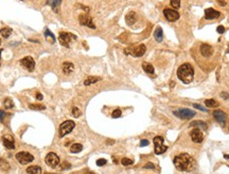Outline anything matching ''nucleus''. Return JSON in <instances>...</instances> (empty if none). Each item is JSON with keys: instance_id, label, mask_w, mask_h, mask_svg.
I'll list each match as a JSON object with an SVG mask.
<instances>
[{"instance_id": "10", "label": "nucleus", "mask_w": 229, "mask_h": 174, "mask_svg": "<svg viewBox=\"0 0 229 174\" xmlns=\"http://www.w3.org/2000/svg\"><path fill=\"white\" fill-rule=\"evenodd\" d=\"M79 21L82 25H86L90 29H96V25L92 23V18L88 16L87 14H82L79 16Z\"/></svg>"}, {"instance_id": "32", "label": "nucleus", "mask_w": 229, "mask_h": 174, "mask_svg": "<svg viewBox=\"0 0 229 174\" xmlns=\"http://www.w3.org/2000/svg\"><path fill=\"white\" fill-rule=\"evenodd\" d=\"M3 104H4L5 108L7 109H10V108H13V107H14V103H13V101L11 100L10 98L5 99L4 102H3Z\"/></svg>"}, {"instance_id": "6", "label": "nucleus", "mask_w": 229, "mask_h": 174, "mask_svg": "<svg viewBox=\"0 0 229 174\" xmlns=\"http://www.w3.org/2000/svg\"><path fill=\"white\" fill-rule=\"evenodd\" d=\"M76 126V123L71 120H67V121L63 122V123L60 125V136L64 137L66 135H68L69 133L72 132V130L74 129Z\"/></svg>"}, {"instance_id": "37", "label": "nucleus", "mask_w": 229, "mask_h": 174, "mask_svg": "<svg viewBox=\"0 0 229 174\" xmlns=\"http://www.w3.org/2000/svg\"><path fill=\"white\" fill-rule=\"evenodd\" d=\"M107 164V160L106 159H104V158H100V159H98L97 160V166H99V167H102V166H104V165H106Z\"/></svg>"}, {"instance_id": "48", "label": "nucleus", "mask_w": 229, "mask_h": 174, "mask_svg": "<svg viewBox=\"0 0 229 174\" xmlns=\"http://www.w3.org/2000/svg\"><path fill=\"white\" fill-rule=\"evenodd\" d=\"M2 49H0V61H1V53H2ZM0 65H1V64H0Z\"/></svg>"}, {"instance_id": "24", "label": "nucleus", "mask_w": 229, "mask_h": 174, "mask_svg": "<svg viewBox=\"0 0 229 174\" xmlns=\"http://www.w3.org/2000/svg\"><path fill=\"white\" fill-rule=\"evenodd\" d=\"M60 2H62V0H48L47 1V4L50 5L54 12H57V8L58 5L60 4Z\"/></svg>"}, {"instance_id": "38", "label": "nucleus", "mask_w": 229, "mask_h": 174, "mask_svg": "<svg viewBox=\"0 0 229 174\" xmlns=\"http://www.w3.org/2000/svg\"><path fill=\"white\" fill-rule=\"evenodd\" d=\"M193 107L194 108H196V109H199V111H207V108L206 107H204V106H201V104H193Z\"/></svg>"}, {"instance_id": "51", "label": "nucleus", "mask_w": 229, "mask_h": 174, "mask_svg": "<svg viewBox=\"0 0 229 174\" xmlns=\"http://www.w3.org/2000/svg\"><path fill=\"white\" fill-rule=\"evenodd\" d=\"M0 45H1V39H0Z\"/></svg>"}, {"instance_id": "7", "label": "nucleus", "mask_w": 229, "mask_h": 174, "mask_svg": "<svg viewBox=\"0 0 229 174\" xmlns=\"http://www.w3.org/2000/svg\"><path fill=\"white\" fill-rule=\"evenodd\" d=\"M76 39V36L68 32H60V36H58V41H60V45H63L64 47H69V44Z\"/></svg>"}, {"instance_id": "46", "label": "nucleus", "mask_w": 229, "mask_h": 174, "mask_svg": "<svg viewBox=\"0 0 229 174\" xmlns=\"http://www.w3.org/2000/svg\"><path fill=\"white\" fill-rule=\"evenodd\" d=\"M224 158L229 159V155H228V154H224Z\"/></svg>"}, {"instance_id": "47", "label": "nucleus", "mask_w": 229, "mask_h": 174, "mask_svg": "<svg viewBox=\"0 0 229 174\" xmlns=\"http://www.w3.org/2000/svg\"><path fill=\"white\" fill-rule=\"evenodd\" d=\"M113 140H109V141H107V144H113Z\"/></svg>"}, {"instance_id": "27", "label": "nucleus", "mask_w": 229, "mask_h": 174, "mask_svg": "<svg viewBox=\"0 0 229 174\" xmlns=\"http://www.w3.org/2000/svg\"><path fill=\"white\" fill-rule=\"evenodd\" d=\"M142 68H143V70L145 71L146 73H150V74L154 73V67H153V65H151L150 63L144 62V63L142 64Z\"/></svg>"}, {"instance_id": "41", "label": "nucleus", "mask_w": 229, "mask_h": 174, "mask_svg": "<svg viewBox=\"0 0 229 174\" xmlns=\"http://www.w3.org/2000/svg\"><path fill=\"white\" fill-rule=\"evenodd\" d=\"M155 168V166H154V164H152V162H148V164L144 166V169H154Z\"/></svg>"}, {"instance_id": "35", "label": "nucleus", "mask_w": 229, "mask_h": 174, "mask_svg": "<svg viewBox=\"0 0 229 174\" xmlns=\"http://www.w3.org/2000/svg\"><path fill=\"white\" fill-rule=\"evenodd\" d=\"M72 116L74 118H79L81 116V111L78 108V107H73L72 108Z\"/></svg>"}, {"instance_id": "49", "label": "nucleus", "mask_w": 229, "mask_h": 174, "mask_svg": "<svg viewBox=\"0 0 229 174\" xmlns=\"http://www.w3.org/2000/svg\"><path fill=\"white\" fill-rule=\"evenodd\" d=\"M87 174H95V173H92V172H88Z\"/></svg>"}, {"instance_id": "18", "label": "nucleus", "mask_w": 229, "mask_h": 174, "mask_svg": "<svg viewBox=\"0 0 229 174\" xmlns=\"http://www.w3.org/2000/svg\"><path fill=\"white\" fill-rule=\"evenodd\" d=\"M125 21H126V23H127L129 25H133L134 23L137 21L136 13L134 12V11H131V12L127 13V14H126V16H125Z\"/></svg>"}, {"instance_id": "26", "label": "nucleus", "mask_w": 229, "mask_h": 174, "mask_svg": "<svg viewBox=\"0 0 229 174\" xmlns=\"http://www.w3.org/2000/svg\"><path fill=\"white\" fill-rule=\"evenodd\" d=\"M12 32H13V30L11 28H9V27H5V28H2L0 30V34H1V36H3L4 38H8L9 36H11Z\"/></svg>"}, {"instance_id": "43", "label": "nucleus", "mask_w": 229, "mask_h": 174, "mask_svg": "<svg viewBox=\"0 0 229 174\" xmlns=\"http://www.w3.org/2000/svg\"><path fill=\"white\" fill-rule=\"evenodd\" d=\"M150 142H149V140H146V139H142L140 141V146H148Z\"/></svg>"}, {"instance_id": "8", "label": "nucleus", "mask_w": 229, "mask_h": 174, "mask_svg": "<svg viewBox=\"0 0 229 174\" xmlns=\"http://www.w3.org/2000/svg\"><path fill=\"white\" fill-rule=\"evenodd\" d=\"M45 162L49 167H51V168L54 169V168H57L58 165H60V157L55 153L50 152V153L47 154V156L45 158Z\"/></svg>"}, {"instance_id": "5", "label": "nucleus", "mask_w": 229, "mask_h": 174, "mask_svg": "<svg viewBox=\"0 0 229 174\" xmlns=\"http://www.w3.org/2000/svg\"><path fill=\"white\" fill-rule=\"evenodd\" d=\"M174 115L180 119H184V120H189V119L193 118L196 115V113L189 108H179L174 111Z\"/></svg>"}, {"instance_id": "30", "label": "nucleus", "mask_w": 229, "mask_h": 174, "mask_svg": "<svg viewBox=\"0 0 229 174\" xmlns=\"http://www.w3.org/2000/svg\"><path fill=\"white\" fill-rule=\"evenodd\" d=\"M0 168L3 170V171H8L9 169H10V165H9V162L5 160V159L1 158L0 159Z\"/></svg>"}, {"instance_id": "33", "label": "nucleus", "mask_w": 229, "mask_h": 174, "mask_svg": "<svg viewBox=\"0 0 229 174\" xmlns=\"http://www.w3.org/2000/svg\"><path fill=\"white\" fill-rule=\"evenodd\" d=\"M121 164L123 165V166H131V165L134 164V162L132 159H129V158H126V157H124V158H122V160H121Z\"/></svg>"}, {"instance_id": "28", "label": "nucleus", "mask_w": 229, "mask_h": 174, "mask_svg": "<svg viewBox=\"0 0 229 174\" xmlns=\"http://www.w3.org/2000/svg\"><path fill=\"white\" fill-rule=\"evenodd\" d=\"M83 150V146L81 143H74L70 146V152L71 153H80Z\"/></svg>"}, {"instance_id": "1", "label": "nucleus", "mask_w": 229, "mask_h": 174, "mask_svg": "<svg viewBox=\"0 0 229 174\" xmlns=\"http://www.w3.org/2000/svg\"><path fill=\"white\" fill-rule=\"evenodd\" d=\"M174 166L179 171H191L195 167V160L193 157L188 153H181L177 156L174 157Z\"/></svg>"}, {"instance_id": "15", "label": "nucleus", "mask_w": 229, "mask_h": 174, "mask_svg": "<svg viewBox=\"0 0 229 174\" xmlns=\"http://www.w3.org/2000/svg\"><path fill=\"white\" fill-rule=\"evenodd\" d=\"M2 142H3V146L8 150L15 149V141H14V138L11 135H4L2 137Z\"/></svg>"}, {"instance_id": "23", "label": "nucleus", "mask_w": 229, "mask_h": 174, "mask_svg": "<svg viewBox=\"0 0 229 174\" xmlns=\"http://www.w3.org/2000/svg\"><path fill=\"white\" fill-rule=\"evenodd\" d=\"M190 126H196L197 129L199 127V130H207V124L205 123V121H201V120L192 121L191 123H190Z\"/></svg>"}, {"instance_id": "45", "label": "nucleus", "mask_w": 229, "mask_h": 174, "mask_svg": "<svg viewBox=\"0 0 229 174\" xmlns=\"http://www.w3.org/2000/svg\"><path fill=\"white\" fill-rule=\"evenodd\" d=\"M36 99L37 100H43V95L41 93H36Z\"/></svg>"}, {"instance_id": "9", "label": "nucleus", "mask_w": 229, "mask_h": 174, "mask_svg": "<svg viewBox=\"0 0 229 174\" xmlns=\"http://www.w3.org/2000/svg\"><path fill=\"white\" fill-rule=\"evenodd\" d=\"M16 159L21 165H27L34 160V156L29 152H19V153L16 154Z\"/></svg>"}, {"instance_id": "44", "label": "nucleus", "mask_w": 229, "mask_h": 174, "mask_svg": "<svg viewBox=\"0 0 229 174\" xmlns=\"http://www.w3.org/2000/svg\"><path fill=\"white\" fill-rule=\"evenodd\" d=\"M217 3H219L220 5H222V7H225L226 5V0H217Z\"/></svg>"}, {"instance_id": "20", "label": "nucleus", "mask_w": 229, "mask_h": 174, "mask_svg": "<svg viewBox=\"0 0 229 174\" xmlns=\"http://www.w3.org/2000/svg\"><path fill=\"white\" fill-rule=\"evenodd\" d=\"M74 70V65L71 62H65L63 64V72L65 74H70Z\"/></svg>"}, {"instance_id": "50", "label": "nucleus", "mask_w": 229, "mask_h": 174, "mask_svg": "<svg viewBox=\"0 0 229 174\" xmlns=\"http://www.w3.org/2000/svg\"><path fill=\"white\" fill-rule=\"evenodd\" d=\"M45 174H55V173H45Z\"/></svg>"}, {"instance_id": "16", "label": "nucleus", "mask_w": 229, "mask_h": 174, "mask_svg": "<svg viewBox=\"0 0 229 174\" xmlns=\"http://www.w3.org/2000/svg\"><path fill=\"white\" fill-rule=\"evenodd\" d=\"M212 114H213V117L215 118V120H217L220 124L225 125L226 120H227V116H226V114H225L224 111H214Z\"/></svg>"}, {"instance_id": "31", "label": "nucleus", "mask_w": 229, "mask_h": 174, "mask_svg": "<svg viewBox=\"0 0 229 174\" xmlns=\"http://www.w3.org/2000/svg\"><path fill=\"white\" fill-rule=\"evenodd\" d=\"M29 108L33 109V111H44V109H46V107L44 105H40V104H30Z\"/></svg>"}, {"instance_id": "22", "label": "nucleus", "mask_w": 229, "mask_h": 174, "mask_svg": "<svg viewBox=\"0 0 229 174\" xmlns=\"http://www.w3.org/2000/svg\"><path fill=\"white\" fill-rule=\"evenodd\" d=\"M25 171L28 174H41V168L39 166H31L28 167Z\"/></svg>"}, {"instance_id": "39", "label": "nucleus", "mask_w": 229, "mask_h": 174, "mask_svg": "<svg viewBox=\"0 0 229 174\" xmlns=\"http://www.w3.org/2000/svg\"><path fill=\"white\" fill-rule=\"evenodd\" d=\"M63 170H65V169H70L71 168V165L69 164V162H64L63 164H62V167H60Z\"/></svg>"}, {"instance_id": "21", "label": "nucleus", "mask_w": 229, "mask_h": 174, "mask_svg": "<svg viewBox=\"0 0 229 174\" xmlns=\"http://www.w3.org/2000/svg\"><path fill=\"white\" fill-rule=\"evenodd\" d=\"M154 37H155L156 41H158V43L162 41V39H164V31H162V29L160 27H158L155 30V32H154Z\"/></svg>"}, {"instance_id": "14", "label": "nucleus", "mask_w": 229, "mask_h": 174, "mask_svg": "<svg viewBox=\"0 0 229 174\" xmlns=\"http://www.w3.org/2000/svg\"><path fill=\"white\" fill-rule=\"evenodd\" d=\"M221 16V13L219 11L214 10L212 8H209V9H206L205 10V18H206L207 20H212V19H217Z\"/></svg>"}, {"instance_id": "3", "label": "nucleus", "mask_w": 229, "mask_h": 174, "mask_svg": "<svg viewBox=\"0 0 229 174\" xmlns=\"http://www.w3.org/2000/svg\"><path fill=\"white\" fill-rule=\"evenodd\" d=\"M145 51H146V47L143 44H140L137 47H133L132 46L129 48H126L124 50V53L125 54H132L135 58H140V56H142L145 53Z\"/></svg>"}, {"instance_id": "19", "label": "nucleus", "mask_w": 229, "mask_h": 174, "mask_svg": "<svg viewBox=\"0 0 229 174\" xmlns=\"http://www.w3.org/2000/svg\"><path fill=\"white\" fill-rule=\"evenodd\" d=\"M44 35H45L46 41H48L49 44H55V41H56L55 36H54V34H53L48 28L45 29V31H44Z\"/></svg>"}, {"instance_id": "2", "label": "nucleus", "mask_w": 229, "mask_h": 174, "mask_svg": "<svg viewBox=\"0 0 229 174\" xmlns=\"http://www.w3.org/2000/svg\"><path fill=\"white\" fill-rule=\"evenodd\" d=\"M177 76L184 84H190L193 81L194 69L190 64L185 63L177 69Z\"/></svg>"}, {"instance_id": "11", "label": "nucleus", "mask_w": 229, "mask_h": 174, "mask_svg": "<svg viewBox=\"0 0 229 174\" xmlns=\"http://www.w3.org/2000/svg\"><path fill=\"white\" fill-rule=\"evenodd\" d=\"M20 64L28 71H33L35 68V62L31 56H25L23 60H20Z\"/></svg>"}, {"instance_id": "4", "label": "nucleus", "mask_w": 229, "mask_h": 174, "mask_svg": "<svg viewBox=\"0 0 229 174\" xmlns=\"http://www.w3.org/2000/svg\"><path fill=\"white\" fill-rule=\"evenodd\" d=\"M164 137H161V136H156L153 139L154 146H155L154 151H155V154H157V155L164 154V152L166 151V149H168V146H166L164 144Z\"/></svg>"}, {"instance_id": "42", "label": "nucleus", "mask_w": 229, "mask_h": 174, "mask_svg": "<svg viewBox=\"0 0 229 174\" xmlns=\"http://www.w3.org/2000/svg\"><path fill=\"white\" fill-rule=\"evenodd\" d=\"M7 114L4 113L3 111H0V121L1 122H4V117Z\"/></svg>"}, {"instance_id": "12", "label": "nucleus", "mask_w": 229, "mask_h": 174, "mask_svg": "<svg viewBox=\"0 0 229 174\" xmlns=\"http://www.w3.org/2000/svg\"><path fill=\"white\" fill-rule=\"evenodd\" d=\"M190 137H191L192 141L196 142V143H201L204 140V134L199 129H194L190 132Z\"/></svg>"}, {"instance_id": "36", "label": "nucleus", "mask_w": 229, "mask_h": 174, "mask_svg": "<svg viewBox=\"0 0 229 174\" xmlns=\"http://www.w3.org/2000/svg\"><path fill=\"white\" fill-rule=\"evenodd\" d=\"M121 115H122V111H121L120 109H115V111H113V114H111V117H113V118H120Z\"/></svg>"}, {"instance_id": "25", "label": "nucleus", "mask_w": 229, "mask_h": 174, "mask_svg": "<svg viewBox=\"0 0 229 174\" xmlns=\"http://www.w3.org/2000/svg\"><path fill=\"white\" fill-rule=\"evenodd\" d=\"M99 81H101V78H99V76H89V78H87L85 80L84 85L89 86V85H91V84L97 83V82H99Z\"/></svg>"}, {"instance_id": "34", "label": "nucleus", "mask_w": 229, "mask_h": 174, "mask_svg": "<svg viewBox=\"0 0 229 174\" xmlns=\"http://www.w3.org/2000/svg\"><path fill=\"white\" fill-rule=\"evenodd\" d=\"M171 7L174 9H178L180 7V0H171Z\"/></svg>"}, {"instance_id": "40", "label": "nucleus", "mask_w": 229, "mask_h": 174, "mask_svg": "<svg viewBox=\"0 0 229 174\" xmlns=\"http://www.w3.org/2000/svg\"><path fill=\"white\" fill-rule=\"evenodd\" d=\"M217 33H220V34H223V33L225 32V28L223 27V25H219L217 29Z\"/></svg>"}, {"instance_id": "13", "label": "nucleus", "mask_w": 229, "mask_h": 174, "mask_svg": "<svg viewBox=\"0 0 229 174\" xmlns=\"http://www.w3.org/2000/svg\"><path fill=\"white\" fill-rule=\"evenodd\" d=\"M164 17L169 21H176L177 19H179V13L174 10H171V9H164Z\"/></svg>"}, {"instance_id": "17", "label": "nucleus", "mask_w": 229, "mask_h": 174, "mask_svg": "<svg viewBox=\"0 0 229 174\" xmlns=\"http://www.w3.org/2000/svg\"><path fill=\"white\" fill-rule=\"evenodd\" d=\"M199 50H201V55L205 56V58H210L213 54V48L210 45H208V44H203L201 46Z\"/></svg>"}, {"instance_id": "29", "label": "nucleus", "mask_w": 229, "mask_h": 174, "mask_svg": "<svg viewBox=\"0 0 229 174\" xmlns=\"http://www.w3.org/2000/svg\"><path fill=\"white\" fill-rule=\"evenodd\" d=\"M205 104H206L207 107H217V106H219L217 101H215L213 99H208V100H206V101H205Z\"/></svg>"}]
</instances>
